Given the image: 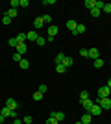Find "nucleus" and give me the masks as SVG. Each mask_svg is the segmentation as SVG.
<instances>
[{"label": "nucleus", "instance_id": "1", "mask_svg": "<svg viewBox=\"0 0 111 124\" xmlns=\"http://www.w3.org/2000/svg\"><path fill=\"white\" fill-rule=\"evenodd\" d=\"M95 104H98L102 109H109L111 108V98L107 96V98H98V102H95Z\"/></svg>", "mask_w": 111, "mask_h": 124}, {"label": "nucleus", "instance_id": "2", "mask_svg": "<svg viewBox=\"0 0 111 124\" xmlns=\"http://www.w3.org/2000/svg\"><path fill=\"white\" fill-rule=\"evenodd\" d=\"M87 113H91V115H93V117H98V115L102 113V108H100V106H98V104H93V108H91L89 111H87Z\"/></svg>", "mask_w": 111, "mask_h": 124}, {"label": "nucleus", "instance_id": "3", "mask_svg": "<svg viewBox=\"0 0 111 124\" xmlns=\"http://www.w3.org/2000/svg\"><path fill=\"white\" fill-rule=\"evenodd\" d=\"M107 96H109V87H107V85L98 89V98H107Z\"/></svg>", "mask_w": 111, "mask_h": 124}, {"label": "nucleus", "instance_id": "4", "mask_svg": "<svg viewBox=\"0 0 111 124\" xmlns=\"http://www.w3.org/2000/svg\"><path fill=\"white\" fill-rule=\"evenodd\" d=\"M50 117H52V119H56L58 122L65 120V113H63V111H52V113H50Z\"/></svg>", "mask_w": 111, "mask_h": 124}, {"label": "nucleus", "instance_id": "5", "mask_svg": "<svg viewBox=\"0 0 111 124\" xmlns=\"http://www.w3.org/2000/svg\"><path fill=\"white\" fill-rule=\"evenodd\" d=\"M80 102H81V106H83V109H85V111H89V109L93 108V104H95V100L87 98V100H80Z\"/></svg>", "mask_w": 111, "mask_h": 124}, {"label": "nucleus", "instance_id": "6", "mask_svg": "<svg viewBox=\"0 0 111 124\" xmlns=\"http://www.w3.org/2000/svg\"><path fill=\"white\" fill-rule=\"evenodd\" d=\"M37 37H39V33H37L35 30H32V31H28V33H26V41H33V43H35Z\"/></svg>", "mask_w": 111, "mask_h": 124}, {"label": "nucleus", "instance_id": "7", "mask_svg": "<svg viewBox=\"0 0 111 124\" xmlns=\"http://www.w3.org/2000/svg\"><path fill=\"white\" fill-rule=\"evenodd\" d=\"M91 120H93V115L85 111V113L81 115V120H80V122H81V124H91Z\"/></svg>", "mask_w": 111, "mask_h": 124}, {"label": "nucleus", "instance_id": "8", "mask_svg": "<svg viewBox=\"0 0 111 124\" xmlns=\"http://www.w3.org/2000/svg\"><path fill=\"white\" fill-rule=\"evenodd\" d=\"M6 108H9V109L15 111V109H17V100L15 98H7V100H6Z\"/></svg>", "mask_w": 111, "mask_h": 124}, {"label": "nucleus", "instance_id": "9", "mask_svg": "<svg viewBox=\"0 0 111 124\" xmlns=\"http://www.w3.org/2000/svg\"><path fill=\"white\" fill-rule=\"evenodd\" d=\"M43 26H44V22H43V19H41V17L33 21V30H35V31H37V30H41Z\"/></svg>", "mask_w": 111, "mask_h": 124}, {"label": "nucleus", "instance_id": "10", "mask_svg": "<svg viewBox=\"0 0 111 124\" xmlns=\"http://www.w3.org/2000/svg\"><path fill=\"white\" fill-rule=\"evenodd\" d=\"M56 35H58V26L50 24L48 26V37H56Z\"/></svg>", "mask_w": 111, "mask_h": 124}, {"label": "nucleus", "instance_id": "11", "mask_svg": "<svg viewBox=\"0 0 111 124\" xmlns=\"http://www.w3.org/2000/svg\"><path fill=\"white\" fill-rule=\"evenodd\" d=\"M76 21H67V28H69L70 31H72V35H76Z\"/></svg>", "mask_w": 111, "mask_h": 124}, {"label": "nucleus", "instance_id": "12", "mask_svg": "<svg viewBox=\"0 0 111 124\" xmlns=\"http://www.w3.org/2000/svg\"><path fill=\"white\" fill-rule=\"evenodd\" d=\"M11 113H13V109H9V108H2L0 109V115H2V117H6V119H7V117H11Z\"/></svg>", "mask_w": 111, "mask_h": 124}, {"label": "nucleus", "instance_id": "13", "mask_svg": "<svg viewBox=\"0 0 111 124\" xmlns=\"http://www.w3.org/2000/svg\"><path fill=\"white\" fill-rule=\"evenodd\" d=\"M89 57H93V59H98V57H100V52H98V48H89Z\"/></svg>", "mask_w": 111, "mask_h": 124}, {"label": "nucleus", "instance_id": "14", "mask_svg": "<svg viewBox=\"0 0 111 124\" xmlns=\"http://www.w3.org/2000/svg\"><path fill=\"white\" fill-rule=\"evenodd\" d=\"M26 50H28V46H26V43H21V45H19V46H17V52H19V54H26Z\"/></svg>", "mask_w": 111, "mask_h": 124}, {"label": "nucleus", "instance_id": "15", "mask_svg": "<svg viewBox=\"0 0 111 124\" xmlns=\"http://www.w3.org/2000/svg\"><path fill=\"white\" fill-rule=\"evenodd\" d=\"M85 8H87V9H93V8H96V0H85Z\"/></svg>", "mask_w": 111, "mask_h": 124}, {"label": "nucleus", "instance_id": "16", "mask_svg": "<svg viewBox=\"0 0 111 124\" xmlns=\"http://www.w3.org/2000/svg\"><path fill=\"white\" fill-rule=\"evenodd\" d=\"M15 39L19 41V45H21V43H26V33H17Z\"/></svg>", "mask_w": 111, "mask_h": 124}, {"label": "nucleus", "instance_id": "17", "mask_svg": "<svg viewBox=\"0 0 111 124\" xmlns=\"http://www.w3.org/2000/svg\"><path fill=\"white\" fill-rule=\"evenodd\" d=\"M7 45H9V46H11V48H17V46H19V41H17L15 37H11L9 41H7Z\"/></svg>", "mask_w": 111, "mask_h": 124}, {"label": "nucleus", "instance_id": "18", "mask_svg": "<svg viewBox=\"0 0 111 124\" xmlns=\"http://www.w3.org/2000/svg\"><path fill=\"white\" fill-rule=\"evenodd\" d=\"M63 65H65L67 69H69L70 65H72V57H70V56H65V59H63Z\"/></svg>", "mask_w": 111, "mask_h": 124}, {"label": "nucleus", "instance_id": "19", "mask_svg": "<svg viewBox=\"0 0 111 124\" xmlns=\"http://www.w3.org/2000/svg\"><path fill=\"white\" fill-rule=\"evenodd\" d=\"M65 70H67V67H65L63 63H61V65H56V72H58V74H63Z\"/></svg>", "mask_w": 111, "mask_h": 124}, {"label": "nucleus", "instance_id": "20", "mask_svg": "<svg viewBox=\"0 0 111 124\" xmlns=\"http://www.w3.org/2000/svg\"><path fill=\"white\" fill-rule=\"evenodd\" d=\"M19 67H21V69H24V70H26V69H30V61H28V59H22V61L19 63Z\"/></svg>", "mask_w": 111, "mask_h": 124}, {"label": "nucleus", "instance_id": "21", "mask_svg": "<svg viewBox=\"0 0 111 124\" xmlns=\"http://www.w3.org/2000/svg\"><path fill=\"white\" fill-rule=\"evenodd\" d=\"M6 15L9 17V19H15V17H17V9H13V8H9V9H7V13H6Z\"/></svg>", "mask_w": 111, "mask_h": 124}, {"label": "nucleus", "instance_id": "22", "mask_svg": "<svg viewBox=\"0 0 111 124\" xmlns=\"http://www.w3.org/2000/svg\"><path fill=\"white\" fill-rule=\"evenodd\" d=\"M63 59H65V54H58V56H56V65H61Z\"/></svg>", "mask_w": 111, "mask_h": 124}, {"label": "nucleus", "instance_id": "23", "mask_svg": "<svg viewBox=\"0 0 111 124\" xmlns=\"http://www.w3.org/2000/svg\"><path fill=\"white\" fill-rule=\"evenodd\" d=\"M95 67H96V69H102V67H104V59H102V57L95 59Z\"/></svg>", "mask_w": 111, "mask_h": 124}, {"label": "nucleus", "instance_id": "24", "mask_svg": "<svg viewBox=\"0 0 111 124\" xmlns=\"http://www.w3.org/2000/svg\"><path fill=\"white\" fill-rule=\"evenodd\" d=\"M33 100H35V102L43 100V93H41V91H35V93H33Z\"/></svg>", "mask_w": 111, "mask_h": 124}, {"label": "nucleus", "instance_id": "25", "mask_svg": "<svg viewBox=\"0 0 111 124\" xmlns=\"http://www.w3.org/2000/svg\"><path fill=\"white\" fill-rule=\"evenodd\" d=\"M11 59H13V61H19V63H21V61H22V56L19 54V52H15V54L11 56Z\"/></svg>", "mask_w": 111, "mask_h": 124}, {"label": "nucleus", "instance_id": "26", "mask_svg": "<svg viewBox=\"0 0 111 124\" xmlns=\"http://www.w3.org/2000/svg\"><path fill=\"white\" fill-rule=\"evenodd\" d=\"M100 11L102 9H98V8H93L91 9V17H100Z\"/></svg>", "mask_w": 111, "mask_h": 124}, {"label": "nucleus", "instance_id": "27", "mask_svg": "<svg viewBox=\"0 0 111 124\" xmlns=\"http://www.w3.org/2000/svg\"><path fill=\"white\" fill-rule=\"evenodd\" d=\"M102 11H106V13H111V4H109V2H104V8H102Z\"/></svg>", "mask_w": 111, "mask_h": 124}, {"label": "nucleus", "instance_id": "28", "mask_svg": "<svg viewBox=\"0 0 111 124\" xmlns=\"http://www.w3.org/2000/svg\"><path fill=\"white\" fill-rule=\"evenodd\" d=\"M41 19H43V22H44V24H50V22H52V17H50V15H43Z\"/></svg>", "mask_w": 111, "mask_h": 124}, {"label": "nucleus", "instance_id": "29", "mask_svg": "<svg viewBox=\"0 0 111 124\" xmlns=\"http://www.w3.org/2000/svg\"><path fill=\"white\" fill-rule=\"evenodd\" d=\"M83 31H85V26L83 24H78V26H76V35H78V33H83Z\"/></svg>", "mask_w": 111, "mask_h": 124}, {"label": "nucleus", "instance_id": "30", "mask_svg": "<svg viewBox=\"0 0 111 124\" xmlns=\"http://www.w3.org/2000/svg\"><path fill=\"white\" fill-rule=\"evenodd\" d=\"M80 56L81 57H89V50H87V48H81V50H80Z\"/></svg>", "mask_w": 111, "mask_h": 124}, {"label": "nucleus", "instance_id": "31", "mask_svg": "<svg viewBox=\"0 0 111 124\" xmlns=\"http://www.w3.org/2000/svg\"><path fill=\"white\" fill-rule=\"evenodd\" d=\"M89 98V93H87V91H81V93H80V100H87Z\"/></svg>", "mask_w": 111, "mask_h": 124}, {"label": "nucleus", "instance_id": "32", "mask_svg": "<svg viewBox=\"0 0 111 124\" xmlns=\"http://www.w3.org/2000/svg\"><path fill=\"white\" fill-rule=\"evenodd\" d=\"M2 24H6V26H7V24H11V19H9L7 15H4V17H2Z\"/></svg>", "mask_w": 111, "mask_h": 124}, {"label": "nucleus", "instance_id": "33", "mask_svg": "<svg viewBox=\"0 0 111 124\" xmlns=\"http://www.w3.org/2000/svg\"><path fill=\"white\" fill-rule=\"evenodd\" d=\"M22 122H24V124H32V122H33V119L30 117V115H26V117L22 119Z\"/></svg>", "mask_w": 111, "mask_h": 124}, {"label": "nucleus", "instance_id": "34", "mask_svg": "<svg viewBox=\"0 0 111 124\" xmlns=\"http://www.w3.org/2000/svg\"><path fill=\"white\" fill-rule=\"evenodd\" d=\"M37 45H39V46H43V45H44V43H46V39H44V37H37Z\"/></svg>", "mask_w": 111, "mask_h": 124}, {"label": "nucleus", "instance_id": "35", "mask_svg": "<svg viewBox=\"0 0 111 124\" xmlns=\"http://www.w3.org/2000/svg\"><path fill=\"white\" fill-rule=\"evenodd\" d=\"M41 4L43 6H52V4H56V0H43Z\"/></svg>", "mask_w": 111, "mask_h": 124}, {"label": "nucleus", "instance_id": "36", "mask_svg": "<svg viewBox=\"0 0 111 124\" xmlns=\"http://www.w3.org/2000/svg\"><path fill=\"white\" fill-rule=\"evenodd\" d=\"M46 89H48L46 85H44V83H41V85H39V89H37V91H41V93L44 94V93H46Z\"/></svg>", "mask_w": 111, "mask_h": 124}, {"label": "nucleus", "instance_id": "37", "mask_svg": "<svg viewBox=\"0 0 111 124\" xmlns=\"http://www.w3.org/2000/svg\"><path fill=\"white\" fill-rule=\"evenodd\" d=\"M46 124H58V120H56V119H52V117H48Z\"/></svg>", "mask_w": 111, "mask_h": 124}, {"label": "nucleus", "instance_id": "38", "mask_svg": "<svg viewBox=\"0 0 111 124\" xmlns=\"http://www.w3.org/2000/svg\"><path fill=\"white\" fill-rule=\"evenodd\" d=\"M21 6H22V8H28V6H30V2H28V0H21Z\"/></svg>", "mask_w": 111, "mask_h": 124}, {"label": "nucleus", "instance_id": "39", "mask_svg": "<svg viewBox=\"0 0 111 124\" xmlns=\"http://www.w3.org/2000/svg\"><path fill=\"white\" fill-rule=\"evenodd\" d=\"M13 124H24V122H22L21 119H13Z\"/></svg>", "mask_w": 111, "mask_h": 124}, {"label": "nucleus", "instance_id": "40", "mask_svg": "<svg viewBox=\"0 0 111 124\" xmlns=\"http://www.w3.org/2000/svg\"><path fill=\"white\" fill-rule=\"evenodd\" d=\"M4 120H6V117H2V115H0V124H4Z\"/></svg>", "mask_w": 111, "mask_h": 124}, {"label": "nucleus", "instance_id": "41", "mask_svg": "<svg viewBox=\"0 0 111 124\" xmlns=\"http://www.w3.org/2000/svg\"><path fill=\"white\" fill-rule=\"evenodd\" d=\"M106 85H107V87L111 89V78H109V80H107V83H106Z\"/></svg>", "mask_w": 111, "mask_h": 124}, {"label": "nucleus", "instance_id": "42", "mask_svg": "<svg viewBox=\"0 0 111 124\" xmlns=\"http://www.w3.org/2000/svg\"><path fill=\"white\" fill-rule=\"evenodd\" d=\"M109 98H111V89H109Z\"/></svg>", "mask_w": 111, "mask_h": 124}, {"label": "nucleus", "instance_id": "43", "mask_svg": "<svg viewBox=\"0 0 111 124\" xmlns=\"http://www.w3.org/2000/svg\"><path fill=\"white\" fill-rule=\"evenodd\" d=\"M76 124H81V122H76Z\"/></svg>", "mask_w": 111, "mask_h": 124}, {"label": "nucleus", "instance_id": "44", "mask_svg": "<svg viewBox=\"0 0 111 124\" xmlns=\"http://www.w3.org/2000/svg\"><path fill=\"white\" fill-rule=\"evenodd\" d=\"M0 67H2V63H0Z\"/></svg>", "mask_w": 111, "mask_h": 124}]
</instances>
